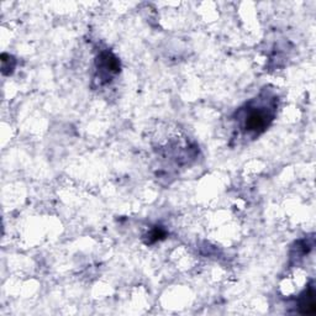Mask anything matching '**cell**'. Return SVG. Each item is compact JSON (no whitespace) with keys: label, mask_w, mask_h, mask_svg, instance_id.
Listing matches in <instances>:
<instances>
[{"label":"cell","mask_w":316,"mask_h":316,"mask_svg":"<svg viewBox=\"0 0 316 316\" xmlns=\"http://www.w3.org/2000/svg\"><path fill=\"white\" fill-rule=\"evenodd\" d=\"M299 311L301 314L305 315H312L316 312V307H315V294L314 290L310 288L309 290L305 293V295L300 299V303H299Z\"/></svg>","instance_id":"obj_2"},{"label":"cell","mask_w":316,"mask_h":316,"mask_svg":"<svg viewBox=\"0 0 316 316\" xmlns=\"http://www.w3.org/2000/svg\"><path fill=\"white\" fill-rule=\"evenodd\" d=\"M269 121H271V116L267 111L262 109H253L247 113L246 119H245V127L252 132L262 131L266 129Z\"/></svg>","instance_id":"obj_1"},{"label":"cell","mask_w":316,"mask_h":316,"mask_svg":"<svg viewBox=\"0 0 316 316\" xmlns=\"http://www.w3.org/2000/svg\"><path fill=\"white\" fill-rule=\"evenodd\" d=\"M166 236V232L162 230V228L160 227H156L153 231H152L151 233H149V241L151 242H154V241H158V240L163 239V237Z\"/></svg>","instance_id":"obj_4"},{"label":"cell","mask_w":316,"mask_h":316,"mask_svg":"<svg viewBox=\"0 0 316 316\" xmlns=\"http://www.w3.org/2000/svg\"><path fill=\"white\" fill-rule=\"evenodd\" d=\"M100 62H102L103 69L108 70L109 73H118L120 70L119 61L111 53H103L102 57H100Z\"/></svg>","instance_id":"obj_3"}]
</instances>
